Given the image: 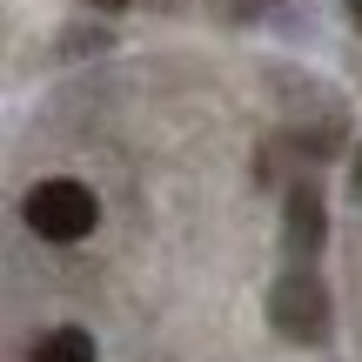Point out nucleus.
Masks as SVG:
<instances>
[{
    "label": "nucleus",
    "instance_id": "obj_2",
    "mask_svg": "<svg viewBox=\"0 0 362 362\" xmlns=\"http://www.w3.org/2000/svg\"><path fill=\"white\" fill-rule=\"evenodd\" d=\"M269 322L282 329L288 342H322V336H329V288L315 282L309 269L282 275L275 296H269Z\"/></svg>",
    "mask_w": 362,
    "mask_h": 362
},
{
    "label": "nucleus",
    "instance_id": "obj_7",
    "mask_svg": "<svg viewBox=\"0 0 362 362\" xmlns=\"http://www.w3.org/2000/svg\"><path fill=\"white\" fill-rule=\"evenodd\" d=\"M342 7H349V21H356V34H362V0H342Z\"/></svg>",
    "mask_w": 362,
    "mask_h": 362
},
{
    "label": "nucleus",
    "instance_id": "obj_1",
    "mask_svg": "<svg viewBox=\"0 0 362 362\" xmlns=\"http://www.w3.org/2000/svg\"><path fill=\"white\" fill-rule=\"evenodd\" d=\"M94 221H101V202H94L88 181H67V175L34 181V194H27V228H34L40 242H61V248L88 242Z\"/></svg>",
    "mask_w": 362,
    "mask_h": 362
},
{
    "label": "nucleus",
    "instance_id": "obj_6",
    "mask_svg": "<svg viewBox=\"0 0 362 362\" xmlns=\"http://www.w3.org/2000/svg\"><path fill=\"white\" fill-rule=\"evenodd\" d=\"M235 13H262V7H275V0H228Z\"/></svg>",
    "mask_w": 362,
    "mask_h": 362
},
{
    "label": "nucleus",
    "instance_id": "obj_3",
    "mask_svg": "<svg viewBox=\"0 0 362 362\" xmlns=\"http://www.w3.org/2000/svg\"><path fill=\"white\" fill-rule=\"evenodd\" d=\"M288 248L296 255H315L322 248V188L315 181H296L288 188Z\"/></svg>",
    "mask_w": 362,
    "mask_h": 362
},
{
    "label": "nucleus",
    "instance_id": "obj_4",
    "mask_svg": "<svg viewBox=\"0 0 362 362\" xmlns=\"http://www.w3.org/2000/svg\"><path fill=\"white\" fill-rule=\"evenodd\" d=\"M27 362H94V336L88 329H47L27 349Z\"/></svg>",
    "mask_w": 362,
    "mask_h": 362
},
{
    "label": "nucleus",
    "instance_id": "obj_5",
    "mask_svg": "<svg viewBox=\"0 0 362 362\" xmlns=\"http://www.w3.org/2000/svg\"><path fill=\"white\" fill-rule=\"evenodd\" d=\"M349 188H356V202H362V148H356V161H349Z\"/></svg>",
    "mask_w": 362,
    "mask_h": 362
}]
</instances>
